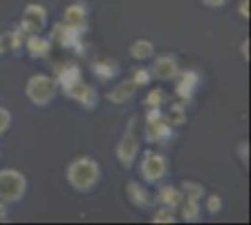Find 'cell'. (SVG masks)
I'll return each instance as SVG.
<instances>
[{
  "label": "cell",
  "instance_id": "1",
  "mask_svg": "<svg viewBox=\"0 0 251 225\" xmlns=\"http://www.w3.org/2000/svg\"><path fill=\"white\" fill-rule=\"evenodd\" d=\"M66 180L79 193H90L101 180V167L92 156H77L66 165Z\"/></svg>",
  "mask_w": 251,
  "mask_h": 225
},
{
  "label": "cell",
  "instance_id": "2",
  "mask_svg": "<svg viewBox=\"0 0 251 225\" xmlns=\"http://www.w3.org/2000/svg\"><path fill=\"white\" fill-rule=\"evenodd\" d=\"M58 94V83L51 75L36 74L32 75L26 81L25 86V96L28 98V101L38 105V107H45L49 105L52 100Z\"/></svg>",
  "mask_w": 251,
  "mask_h": 225
},
{
  "label": "cell",
  "instance_id": "3",
  "mask_svg": "<svg viewBox=\"0 0 251 225\" xmlns=\"http://www.w3.org/2000/svg\"><path fill=\"white\" fill-rule=\"evenodd\" d=\"M28 180L17 169H0V201L6 204L19 203L26 195Z\"/></svg>",
  "mask_w": 251,
  "mask_h": 225
},
{
  "label": "cell",
  "instance_id": "4",
  "mask_svg": "<svg viewBox=\"0 0 251 225\" xmlns=\"http://www.w3.org/2000/svg\"><path fill=\"white\" fill-rule=\"evenodd\" d=\"M139 150H141V141L137 135V117H131L116 145V158L126 169H131L139 156Z\"/></svg>",
  "mask_w": 251,
  "mask_h": 225
},
{
  "label": "cell",
  "instance_id": "5",
  "mask_svg": "<svg viewBox=\"0 0 251 225\" xmlns=\"http://www.w3.org/2000/svg\"><path fill=\"white\" fill-rule=\"evenodd\" d=\"M139 173L147 184H159L169 175V160L161 152L148 149L143 152Z\"/></svg>",
  "mask_w": 251,
  "mask_h": 225
},
{
  "label": "cell",
  "instance_id": "6",
  "mask_svg": "<svg viewBox=\"0 0 251 225\" xmlns=\"http://www.w3.org/2000/svg\"><path fill=\"white\" fill-rule=\"evenodd\" d=\"M45 26H47V10L42 4H36V2L26 4L19 28L28 36V34H42Z\"/></svg>",
  "mask_w": 251,
  "mask_h": 225
},
{
  "label": "cell",
  "instance_id": "7",
  "mask_svg": "<svg viewBox=\"0 0 251 225\" xmlns=\"http://www.w3.org/2000/svg\"><path fill=\"white\" fill-rule=\"evenodd\" d=\"M64 94L68 98H72L74 101H77L79 105H83L84 109H88V111H92L98 105V101H100V96H98L96 88L90 86L88 83H84V81H79L74 86L66 88Z\"/></svg>",
  "mask_w": 251,
  "mask_h": 225
},
{
  "label": "cell",
  "instance_id": "8",
  "mask_svg": "<svg viewBox=\"0 0 251 225\" xmlns=\"http://www.w3.org/2000/svg\"><path fill=\"white\" fill-rule=\"evenodd\" d=\"M180 72H182V68L173 54H159L150 70L152 77H156L159 81H175L180 75Z\"/></svg>",
  "mask_w": 251,
  "mask_h": 225
},
{
  "label": "cell",
  "instance_id": "9",
  "mask_svg": "<svg viewBox=\"0 0 251 225\" xmlns=\"http://www.w3.org/2000/svg\"><path fill=\"white\" fill-rule=\"evenodd\" d=\"M64 25L74 28L77 32H86L88 28V10L84 2H72L64 10Z\"/></svg>",
  "mask_w": 251,
  "mask_h": 225
},
{
  "label": "cell",
  "instance_id": "10",
  "mask_svg": "<svg viewBox=\"0 0 251 225\" xmlns=\"http://www.w3.org/2000/svg\"><path fill=\"white\" fill-rule=\"evenodd\" d=\"M175 81H178L176 88H175L176 96L180 98V101L188 103V101H191L195 90L199 88L201 75H199V72H195V70H186V72H180V75H178Z\"/></svg>",
  "mask_w": 251,
  "mask_h": 225
},
{
  "label": "cell",
  "instance_id": "11",
  "mask_svg": "<svg viewBox=\"0 0 251 225\" xmlns=\"http://www.w3.org/2000/svg\"><path fill=\"white\" fill-rule=\"evenodd\" d=\"M126 193H127L129 203L133 204L135 208H141V210H148L156 203V197L148 192L143 184L137 182V180H129V182L126 184Z\"/></svg>",
  "mask_w": 251,
  "mask_h": 225
},
{
  "label": "cell",
  "instance_id": "12",
  "mask_svg": "<svg viewBox=\"0 0 251 225\" xmlns=\"http://www.w3.org/2000/svg\"><path fill=\"white\" fill-rule=\"evenodd\" d=\"M173 135V126L169 124L165 118H156V120H150L145 126V139L148 143H159V145H165Z\"/></svg>",
  "mask_w": 251,
  "mask_h": 225
},
{
  "label": "cell",
  "instance_id": "13",
  "mask_svg": "<svg viewBox=\"0 0 251 225\" xmlns=\"http://www.w3.org/2000/svg\"><path fill=\"white\" fill-rule=\"evenodd\" d=\"M56 83L58 86L66 90V88H70V86H74L75 83H79V81H83V74H81V68L74 62H58L56 64Z\"/></svg>",
  "mask_w": 251,
  "mask_h": 225
},
{
  "label": "cell",
  "instance_id": "14",
  "mask_svg": "<svg viewBox=\"0 0 251 225\" xmlns=\"http://www.w3.org/2000/svg\"><path fill=\"white\" fill-rule=\"evenodd\" d=\"M25 47L32 58H47L52 51V40L42 34H28L25 40Z\"/></svg>",
  "mask_w": 251,
  "mask_h": 225
},
{
  "label": "cell",
  "instance_id": "15",
  "mask_svg": "<svg viewBox=\"0 0 251 225\" xmlns=\"http://www.w3.org/2000/svg\"><path fill=\"white\" fill-rule=\"evenodd\" d=\"M137 88L139 86L131 81V79H126V81H120L118 85L113 86V90H109L105 98L111 101V103H116V105H122V103H127L131 98L137 94Z\"/></svg>",
  "mask_w": 251,
  "mask_h": 225
},
{
  "label": "cell",
  "instance_id": "16",
  "mask_svg": "<svg viewBox=\"0 0 251 225\" xmlns=\"http://www.w3.org/2000/svg\"><path fill=\"white\" fill-rule=\"evenodd\" d=\"M25 40H26V34L23 32L21 28L0 34V56L19 51L23 47V43H25Z\"/></svg>",
  "mask_w": 251,
  "mask_h": 225
},
{
  "label": "cell",
  "instance_id": "17",
  "mask_svg": "<svg viewBox=\"0 0 251 225\" xmlns=\"http://www.w3.org/2000/svg\"><path fill=\"white\" fill-rule=\"evenodd\" d=\"M182 201H184V192L173 184L161 186L156 195V203L163 204V206H171V208H178Z\"/></svg>",
  "mask_w": 251,
  "mask_h": 225
},
{
  "label": "cell",
  "instance_id": "18",
  "mask_svg": "<svg viewBox=\"0 0 251 225\" xmlns=\"http://www.w3.org/2000/svg\"><path fill=\"white\" fill-rule=\"evenodd\" d=\"M92 72H94V75L100 79V81L109 83V81H113V79L118 77L120 68H118V62H116V60L101 58V60H98V62L92 64Z\"/></svg>",
  "mask_w": 251,
  "mask_h": 225
},
{
  "label": "cell",
  "instance_id": "19",
  "mask_svg": "<svg viewBox=\"0 0 251 225\" xmlns=\"http://www.w3.org/2000/svg\"><path fill=\"white\" fill-rule=\"evenodd\" d=\"M154 53H156V45L150 42V40H145V38L135 40V42L129 45V54H131V58L141 60V62L152 58Z\"/></svg>",
  "mask_w": 251,
  "mask_h": 225
},
{
  "label": "cell",
  "instance_id": "20",
  "mask_svg": "<svg viewBox=\"0 0 251 225\" xmlns=\"http://www.w3.org/2000/svg\"><path fill=\"white\" fill-rule=\"evenodd\" d=\"M165 120H167L173 128H178V126L186 124V122H188L186 103H184V101H175V103L171 105V109H169V115L165 117Z\"/></svg>",
  "mask_w": 251,
  "mask_h": 225
},
{
  "label": "cell",
  "instance_id": "21",
  "mask_svg": "<svg viewBox=\"0 0 251 225\" xmlns=\"http://www.w3.org/2000/svg\"><path fill=\"white\" fill-rule=\"evenodd\" d=\"M178 208L182 210V220H184V222H199V218H201L199 201H195V199H186V197H184V201H182V204H180Z\"/></svg>",
  "mask_w": 251,
  "mask_h": 225
},
{
  "label": "cell",
  "instance_id": "22",
  "mask_svg": "<svg viewBox=\"0 0 251 225\" xmlns=\"http://www.w3.org/2000/svg\"><path fill=\"white\" fill-rule=\"evenodd\" d=\"M180 190L184 192V197L186 199H195V201H201L202 195H204V188L202 184L195 182V180H184L180 184Z\"/></svg>",
  "mask_w": 251,
  "mask_h": 225
},
{
  "label": "cell",
  "instance_id": "23",
  "mask_svg": "<svg viewBox=\"0 0 251 225\" xmlns=\"http://www.w3.org/2000/svg\"><path fill=\"white\" fill-rule=\"evenodd\" d=\"M176 220H178L176 208L163 206V204H161V208H157L154 218H152V222H154V224H175Z\"/></svg>",
  "mask_w": 251,
  "mask_h": 225
},
{
  "label": "cell",
  "instance_id": "24",
  "mask_svg": "<svg viewBox=\"0 0 251 225\" xmlns=\"http://www.w3.org/2000/svg\"><path fill=\"white\" fill-rule=\"evenodd\" d=\"M167 101V94H165V90L163 88H154V90H150L147 94V100H145V105L148 109L150 107H159Z\"/></svg>",
  "mask_w": 251,
  "mask_h": 225
},
{
  "label": "cell",
  "instance_id": "25",
  "mask_svg": "<svg viewBox=\"0 0 251 225\" xmlns=\"http://www.w3.org/2000/svg\"><path fill=\"white\" fill-rule=\"evenodd\" d=\"M204 206H206V212H208V214L218 216L221 210H223V199H221V195H218V193H210L208 197H206Z\"/></svg>",
  "mask_w": 251,
  "mask_h": 225
},
{
  "label": "cell",
  "instance_id": "26",
  "mask_svg": "<svg viewBox=\"0 0 251 225\" xmlns=\"http://www.w3.org/2000/svg\"><path fill=\"white\" fill-rule=\"evenodd\" d=\"M131 81H133L137 86H145L152 81V74H150L148 68H135L133 74H131Z\"/></svg>",
  "mask_w": 251,
  "mask_h": 225
},
{
  "label": "cell",
  "instance_id": "27",
  "mask_svg": "<svg viewBox=\"0 0 251 225\" xmlns=\"http://www.w3.org/2000/svg\"><path fill=\"white\" fill-rule=\"evenodd\" d=\"M11 126V113L10 109L0 105V135H4Z\"/></svg>",
  "mask_w": 251,
  "mask_h": 225
},
{
  "label": "cell",
  "instance_id": "28",
  "mask_svg": "<svg viewBox=\"0 0 251 225\" xmlns=\"http://www.w3.org/2000/svg\"><path fill=\"white\" fill-rule=\"evenodd\" d=\"M236 154H238V158L240 161L248 167L250 165V143L248 141H240L238 145H236Z\"/></svg>",
  "mask_w": 251,
  "mask_h": 225
},
{
  "label": "cell",
  "instance_id": "29",
  "mask_svg": "<svg viewBox=\"0 0 251 225\" xmlns=\"http://www.w3.org/2000/svg\"><path fill=\"white\" fill-rule=\"evenodd\" d=\"M230 0H201L202 6H206L210 10H220V8H225Z\"/></svg>",
  "mask_w": 251,
  "mask_h": 225
},
{
  "label": "cell",
  "instance_id": "30",
  "mask_svg": "<svg viewBox=\"0 0 251 225\" xmlns=\"http://www.w3.org/2000/svg\"><path fill=\"white\" fill-rule=\"evenodd\" d=\"M238 13L244 21H250V0H240L238 4Z\"/></svg>",
  "mask_w": 251,
  "mask_h": 225
},
{
  "label": "cell",
  "instance_id": "31",
  "mask_svg": "<svg viewBox=\"0 0 251 225\" xmlns=\"http://www.w3.org/2000/svg\"><path fill=\"white\" fill-rule=\"evenodd\" d=\"M240 54L246 62H250V38H244V42L240 43Z\"/></svg>",
  "mask_w": 251,
  "mask_h": 225
},
{
  "label": "cell",
  "instance_id": "32",
  "mask_svg": "<svg viewBox=\"0 0 251 225\" xmlns=\"http://www.w3.org/2000/svg\"><path fill=\"white\" fill-rule=\"evenodd\" d=\"M8 222V208H6V203L0 201V224H6Z\"/></svg>",
  "mask_w": 251,
  "mask_h": 225
}]
</instances>
